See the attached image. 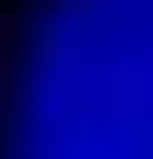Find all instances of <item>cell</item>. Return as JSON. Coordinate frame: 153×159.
Wrapping results in <instances>:
<instances>
[{
  "label": "cell",
  "mask_w": 153,
  "mask_h": 159,
  "mask_svg": "<svg viewBox=\"0 0 153 159\" xmlns=\"http://www.w3.org/2000/svg\"><path fill=\"white\" fill-rule=\"evenodd\" d=\"M13 53H20V13H13V7H0V66H7Z\"/></svg>",
  "instance_id": "1"
},
{
  "label": "cell",
  "mask_w": 153,
  "mask_h": 159,
  "mask_svg": "<svg viewBox=\"0 0 153 159\" xmlns=\"http://www.w3.org/2000/svg\"><path fill=\"white\" fill-rule=\"evenodd\" d=\"M13 99H20V66L7 60V66H0V119L13 113Z\"/></svg>",
  "instance_id": "2"
}]
</instances>
